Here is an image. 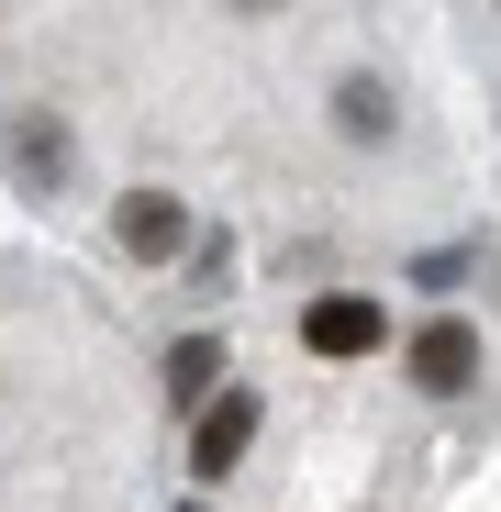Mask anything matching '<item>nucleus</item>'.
<instances>
[{
    "instance_id": "obj_11",
    "label": "nucleus",
    "mask_w": 501,
    "mask_h": 512,
    "mask_svg": "<svg viewBox=\"0 0 501 512\" xmlns=\"http://www.w3.org/2000/svg\"><path fill=\"white\" fill-rule=\"evenodd\" d=\"M179 512H212V501H179Z\"/></svg>"
},
{
    "instance_id": "obj_9",
    "label": "nucleus",
    "mask_w": 501,
    "mask_h": 512,
    "mask_svg": "<svg viewBox=\"0 0 501 512\" xmlns=\"http://www.w3.org/2000/svg\"><path fill=\"white\" fill-rule=\"evenodd\" d=\"M468 268H479V256H468V245H446V256H424V268H412V279H424V290H457Z\"/></svg>"
},
{
    "instance_id": "obj_7",
    "label": "nucleus",
    "mask_w": 501,
    "mask_h": 512,
    "mask_svg": "<svg viewBox=\"0 0 501 512\" xmlns=\"http://www.w3.org/2000/svg\"><path fill=\"white\" fill-rule=\"evenodd\" d=\"M223 368H234L223 334H179V346H167V412H201L223 390Z\"/></svg>"
},
{
    "instance_id": "obj_8",
    "label": "nucleus",
    "mask_w": 501,
    "mask_h": 512,
    "mask_svg": "<svg viewBox=\"0 0 501 512\" xmlns=\"http://www.w3.org/2000/svg\"><path fill=\"white\" fill-rule=\"evenodd\" d=\"M167 268H179L190 290H234V234H223V223H212V234L190 223V245H179V256H167Z\"/></svg>"
},
{
    "instance_id": "obj_2",
    "label": "nucleus",
    "mask_w": 501,
    "mask_h": 512,
    "mask_svg": "<svg viewBox=\"0 0 501 512\" xmlns=\"http://www.w3.org/2000/svg\"><path fill=\"white\" fill-rule=\"evenodd\" d=\"M190 423V490H223L234 468H245V446H257V423H268V401L245 390V379H223L201 412H179Z\"/></svg>"
},
{
    "instance_id": "obj_6",
    "label": "nucleus",
    "mask_w": 501,
    "mask_h": 512,
    "mask_svg": "<svg viewBox=\"0 0 501 512\" xmlns=\"http://www.w3.org/2000/svg\"><path fill=\"white\" fill-rule=\"evenodd\" d=\"M0 145H12V167H23V179H34V201H56V190H67V167H78V145H67V123H56V112H34V123H12V134H0Z\"/></svg>"
},
{
    "instance_id": "obj_3",
    "label": "nucleus",
    "mask_w": 501,
    "mask_h": 512,
    "mask_svg": "<svg viewBox=\"0 0 501 512\" xmlns=\"http://www.w3.org/2000/svg\"><path fill=\"white\" fill-rule=\"evenodd\" d=\"M401 379L424 390V401H468V390L490 379V334H479V323H457V312H446V323H424V334L401 346Z\"/></svg>"
},
{
    "instance_id": "obj_10",
    "label": "nucleus",
    "mask_w": 501,
    "mask_h": 512,
    "mask_svg": "<svg viewBox=\"0 0 501 512\" xmlns=\"http://www.w3.org/2000/svg\"><path fill=\"white\" fill-rule=\"evenodd\" d=\"M223 12H234V23H268V12H290V0H223Z\"/></svg>"
},
{
    "instance_id": "obj_5",
    "label": "nucleus",
    "mask_w": 501,
    "mask_h": 512,
    "mask_svg": "<svg viewBox=\"0 0 501 512\" xmlns=\"http://www.w3.org/2000/svg\"><path fill=\"white\" fill-rule=\"evenodd\" d=\"M334 134L379 156V145L401 134V90H390V78H368V67H346V78H334Z\"/></svg>"
},
{
    "instance_id": "obj_1",
    "label": "nucleus",
    "mask_w": 501,
    "mask_h": 512,
    "mask_svg": "<svg viewBox=\"0 0 501 512\" xmlns=\"http://www.w3.org/2000/svg\"><path fill=\"white\" fill-rule=\"evenodd\" d=\"M379 346H390V301L379 290H312L301 301V357L312 368H357Z\"/></svg>"
},
{
    "instance_id": "obj_4",
    "label": "nucleus",
    "mask_w": 501,
    "mask_h": 512,
    "mask_svg": "<svg viewBox=\"0 0 501 512\" xmlns=\"http://www.w3.org/2000/svg\"><path fill=\"white\" fill-rule=\"evenodd\" d=\"M112 245L134 256V268H167V256L190 245V201L179 190H123L112 201Z\"/></svg>"
}]
</instances>
